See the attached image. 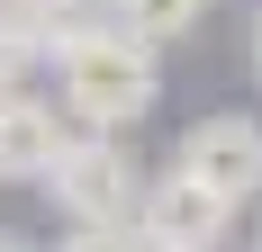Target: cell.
Wrapping results in <instances>:
<instances>
[{"label":"cell","instance_id":"30bf717a","mask_svg":"<svg viewBox=\"0 0 262 252\" xmlns=\"http://www.w3.org/2000/svg\"><path fill=\"white\" fill-rule=\"evenodd\" d=\"M253 81H262V18H253Z\"/></svg>","mask_w":262,"mask_h":252},{"label":"cell","instance_id":"8fae6325","mask_svg":"<svg viewBox=\"0 0 262 252\" xmlns=\"http://www.w3.org/2000/svg\"><path fill=\"white\" fill-rule=\"evenodd\" d=\"M253 252H262V234H253Z\"/></svg>","mask_w":262,"mask_h":252},{"label":"cell","instance_id":"277c9868","mask_svg":"<svg viewBox=\"0 0 262 252\" xmlns=\"http://www.w3.org/2000/svg\"><path fill=\"white\" fill-rule=\"evenodd\" d=\"M244 207H226L217 189H199V180H181L172 162H163L154 180H145V207H136V234L154 252H226V234H235Z\"/></svg>","mask_w":262,"mask_h":252},{"label":"cell","instance_id":"7a4b0ae2","mask_svg":"<svg viewBox=\"0 0 262 252\" xmlns=\"http://www.w3.org/2000/svg\"><path fill=\"white\" fill-rule=\"evenodd\" d=\"M145 153H136V135H91L81 126L73 144H63V162H54L46 198L63 225H136V207H145Z\"/></svg>","mask_w":262,"mask_h":252},{"label":"cell","instance_id":"5b68a950","mask_svg":"<svg viewBox=\"0 0 262 252\" xmlns=\"http://www.w3.org/2000/svg\"><path fill=\"white\" fill-rule=\"evenodd\" d=\"M73 135L81 126L63 117L54 90H9V99H0V180H9V189H46Z\"/></svg>","mask_w":262,"mask_h":252},{"label":"cell","instance_id":"3957f363","mask_svg":"<svg viewBox=\"0 0 262 252\" xmlns=\"http://www.w3.org/2000/svg\"><path fill=\"white\" fill-rule=\"evenodd\" d=\"M172 171L199 180V189H217L226 207L262 198V117H244V108H217V117L181 126V144H172Z\"/></svg>","mask_w":262,"mask_h":252},{"label":"cell","instance_id":"6da1fadb","mask_svg":"<svg viewBox=\"0 0 262 252\" xmlns=\"http://www.w3.org/2000/svg\"><path fill=\"white\" fill-rule=\"evenodd\" d=\"M46 72H54L63 117H73V126H91V135H136V126L154 117V99H163V45L127 36L108 9L54 45V63H46Z\"/></svg>","mask_w":262,"mask_h":252},{"label":"cell","instance_id":"8992f818","mask_svg":"<svg viewBox=\"0 0 262 252\" xmlns=\"http://www.w3.org/2000/svg\"><path fill=\"white\" fill-rule=\"evenodd\" d=\"M108 18L127 36H145V45H172V36H190L208 18V0H108Z\"/></svg>","mask_w":262,"mask_h":252},{"label":"cell","instance_id":"52a82bcc","mask_svg":"<svg viewBox=\"0 0 262 252\" xmlns=\"http://www.w3.org/2000/svg\"><path fill=\"white\" fill-rule=\"evenodd\" d=\"M36 72H46V45L0 9V99H9V90H36Z\"/></svg>","mask_w":262,"mask_h":252},{"label":"cell","instance_id":"9c48e42d","mask_svg":"<svg viewBox=\"0 0 262 252\" xmlns=\"http://www.w3.org/2000/svg\"><path fill=\"white\" fill-rule=\"evenodd\" d=\"M0 252H36V243H27V234H9V225H0Z\"/></svg>","mask_w":262,"mask_h":252},{"label":"cell","instance_id":"ba28073f","mask_svg":"<svg viewBox=\"0 0 262 252\" xmlns=\"http://www.w3.org/2000/svg\"><path fill=\"white\" fill-rule=\"evenodd\" d=\"M54 252H154V243H145L136 225H63Z\"/></svg>","mask_w":262,"mask_h":252}]
</instances>
